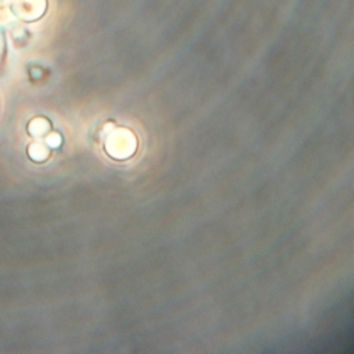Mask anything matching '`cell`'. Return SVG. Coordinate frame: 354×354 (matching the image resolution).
<instances>
[{"instance_id": "1", "label": "cell", "mask_w": 354, "mask_h": 354, "mask_svg": "<svg viewBox=\"0 0 354 354\" xmlns=\"http://www.w3.org/2000/svg\"><path fill=\"white\" fill-rule=\"evenodd\" d=\"M12 13L24 21L41 19L46 10V0H12Z\"/></svg>"}, {"instance_id": "2", "label": "cell", "mask_w": 354, "mask_h": 354, "mask_svg": "<svg viewBox=\"0 0 354 354\" xmlns=\"http://www.w3.org/2000/svg\"><path fill=\"white\" fill-rule=\"evenodd\" d=\"M9 2H12V0H0V6H3L6 3H9Z\"/></svg>"}]
</instances>
